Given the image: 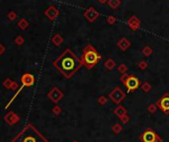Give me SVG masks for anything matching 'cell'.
I'll return each instance as SVG.
<instances>
[{
    "instance_id": "1",
    "label": "cell",
    "mask_w": 169,
    "mask_h": 142,
    "mask_svg": "<svg viewBox=\"0 0 169 142\" xmlns=\"http://www.w3.org/2000/svg\"><path fill=\"white\" fill-rule=\"evenodd\" d=\"M53 65L66 79H70L82 67L80 58L69 48H66L55 60H53Z\"/></svg>"
},
{
    "instance_id": "2",
    "label": "cell",
    "mask_w": 169,
    "mask_h": 142,
    "mask_svg": "<svg viewBox=\"0 0 169 142\" xmlns=\"http://www.w3.org/2000/svg\"><path fill=\"white\" fill-rule=\"evenodd\" d=\"M10 142H50L32 124H28Z\"/></svg>"
},
{
    "instance_id": "3",
    "label": "cell",
    "mask_w": 169,
    "mask_h": 142,
    "mask_svg": "<svg viewBox=\"0 0 169 142\" xmlns=\"http://www.w3.org/2000/svg\"><path fill=\"white\" fill-rule=\"evenodd\" d=\"M82 66L86 67L88 70L92 69L95 65L99 63V61L102 59L101 54L98 53L97 49L94 47L92 44H87L82 51V54L80 57Z\"/></svg>"
},
{
    "instance_id": "4",
    "label": "cell",
    "mask_w": 169,
    "mask_h": 142,
    "mask_svg": "<svg viewBox=\"0 0 169 142\" xmlns=\"http://www.w3.org/2000/svg\"><path fill=\"white\" fill-rule=\"evenodd\" d=\"M140 139L142 142H163L162 139L160 138V136L150 127L146 128L140 134Z\"/></svg>"
},
{
    "instance_id": "5",
    "label": "cell",
    "mask_w": 169,
    "mask_h": 142,
    "mask_svg": "<svg viewBox=\"0 0 169 142\" xmlns=\"http://www.w3.org/2000/svg\"><path fill=\"white\" fill-rule=\"evenodd\" d=\"M109 98L117 105H120L126 99V94L120 87H116L109 93Z\"/></svg>"
},
{
    "instance_id": "6",
    "label": "cell",
    "mask_w": 169,
    "mask_h": 142,
    "mask_svg": "<svg viewBox=\"0 0 169 142\" xmlns=\"http://www.w3.org/2000/svg\"><path fill=\"white\" fill-rule=\"evenodd\" d=\"M155 105L157 109L162 111L163 113L169 115V93H164L158 100L156 101Z\"/></svg>"
},
{
    "instance_id": "7",
    "label": "cell",
    "mask_w": 169,
    "mask_h": 142,
    "mask_svg": "<svg viewBox=\"0 0 169 142\" xmlns=\"http://www.w3.org/2000/svg\"><path fill=\"white\" fill-rule=\"evenodd\" d=\"M128 92H135L138 87H140V81L135 75H129L128 79L124 83Z\"/></svg>"
},
{
    "instance_id": "8",
    "label": "cell",
    "mask_w": 169,
    "mask_h": 142,
    "mask_svg": "<svg viewBox=\"0 0 169 142\" xmlns=\"http://www.w3.org/2000/svg\"><path fill=\"white\" fill-rule=\"evenodd\" d=\"M63 96H64V95H63L62 92L60 91V89H58L57 87H53V88L48 93V98L55 104L58 103V102L63 98Z\"/></svg>"
},
{
    "instance_id": "9",
    "label": "cell",
    "mask_w": 169,
    "mask_h": 142,
    "mask_svg": "<svg viewBox=\"0 0 169 142\" xmlns=\"http://www.w3.org/2000/svg\"><path fill=\"white\" fill-rule=\"evenodd\" d=\"M99 15H100L99 12L96 10L95 8H93V7H89V8L86 9L83 13V16L85 17V19L89 23L95 22V21L98 19V17H99Z\"/></svg>"
},
{
    "instance_id": "10",
    "label": "cell",
    "mask_w": 169,
    "mask_h": 142,
    "mask_svg": "<svg viewBox=\"0 0 169 142\" xmlns=\"http://www.w3.org/2000/svg\"><path fill=\"white\" fill-rule=\"evenodd\" d=\"M58 15H60V11H58V9L53 5L49 6L48 9L44 10V16H46L50 21H55V19L58 17Z\"/></svg>"
},
{
    "instance_id": "11",
    "label": "cell",
    "mask_w": 169,
    "mask_h": 142,
    "mask_svg": "<svg viewBox=\"0 0 169 142\" xmlns=\"http://www.w3.org/2000/svg\"><path fill=\"white\" fill-rule=\"evenodd\" d=\"M20 117L17 115V113H15L12 111H10V112H8L5 115V117H4V120H5L6 124H8L9 125H14L16 124H18L19 122H20Z\"/></svg>"
},
{
    "instance_id": "12",
    "label": "cell",
    "mask_w": 169,
    "mask_h": 142,
    "mask_svg": "<svg viewBox=\"0 0 169 142\" xmlns=\"http://www.w3.org/2000/svg\"><path fill=\"white\" fill-rule=\"evenodd\" d=\"M21 83L24 87H31L35 83V77L34 75L30 74V73H25L21 77Z\"/></svg>"
},
{
    "instance_id": "13",
    "label": "cell",
    "mask_w": 169,
    "mask_h": 142,
    "mask_svg": "<svg viewBox=\"0 0 169 142\" xmlns=\"http://www.w3.org/2000/svg\"><path fill=\"white\" fill-rule=\"evenodd\" d=\"M128 25L133 31H137L138 28L140 27V20L135 15H133L129 19Z\"/></svg>"
},
{
    "instance_id": "14",
    "label": "cell",
    "mask_w": 169,
    "mask_h": 142,
    "mask_svg": "<svg viewBox=\"0 0 169 142\" xmlns=\"http://www.w3.org/2000/svg\"><path fill=\"white\" fill-rule=\"evenodd\" d=\"M117 46H118V47L121 49V51H127V49L130 48L131 44L127 38H122V39L117 42Z\"/></svg>"
},
{
    "instance_id": "15",
    "label": "cell",
    "mask_w": 169,
    "mask_h": 142,
    "mask_svg": "<svg viewBox=\"0 0 169 142\" xmlns=\"http://www.w3.org/2000/svg\"><path fill=\"white\" fill-rule=\"evenodd\" d=\"M127 113H128L127 109H126L124 106H122V105H119V106H117V108L114 110V113L117 115V117H122L123 115H128Z\"/></svg>"
},
{
    "instance_id": "16",
    "label": "cell",
    "mask_w": 169,
    "mask_h": 142,
    "mask_svg": "<svg viewBox=\"0 0 169 142\" xmlns=\"http://www.w3.org/2000/svg\"><path fill=\"white\" fill-rule=\"evenodd\" d=\"M51 42H53L55 46H58L63 42V38L60 34H55L53 38H51Z\"/></svg>"
},
{
    "instance_id": "17",
    "label": "cell",
    "mask_w": 169,
    "mask_h": 142,
    "mask_svg": "<svg viewBox=\"0 0 169 142\" xmlns=\"http://www.w3.org/2000/svg\"><path fill=\"white\" fill-rule=\"evenodd\" d=\"M104 66L107 70H113L115 67H116V62L113 60L112 58H108L104 63Z\"/></svg>"
},
{
    "instance_id": "18",
    "label": "cell",
    "mask_w": 169,
    "mask_h": 142,
    "mask_svg": "<svg viewBox=\"0 0 169 142\" xmlns=\"http://www.w3.org/2000/svg\"><path fill=\"white\" fill-rule=\"evenodd\" d=\"M17 25H18V27L20 28L21 30L25 31V30L28 29V27H29L30 23L28 22V21L26 20L25 18H22V19H20V20H19V22H18Z\"/></svg>"
},
{
    "instance_id": "19",
    "label": "cell",
    "mask_w": 169,
    "mask_h": 142,
    "mask_svg": "<svg viewBox=\"0 0 169 142\" xmlns=\"http://www.w3.org/2000/svg\"><path fill=\"white\" fill-rule=\"evenodd\" d=\"M107 4L110 6V8L117 9L122 4V1H120V0H108Z\"/></svg>"
},
{
    "instance_id": "20",
    "label": "cell",
    "mask_w": 169,
    "mask_h": 142,
    "mask_svg": "<svg viewBox=\"0 0 169 142\" xmlns=\"http://www.w3.org/2000/svg\"><path fill=\"white\" fill-rule=\"evenodd\" d=\"M112 131L114 132L115 134H119L123 131V125L121 124H115L112 126Z\"/></svg>"
},
{
    "instance_id": "21",
    "label": "cell",
    "mask_w": 169,
    "mask_h": 142,
    "mask_svg": "<svg viewBox=\"0 0 169 142\" xmlns=\"http://www.w3.org/2000/svg\"><path fill=\"white\" fill-rule=\"evenodd\" d=\"M140 88H142V90L144 92V93H148L150 90H151L152 87L148 82H144L142 84H140Z\"/></svg>"
},
{
    "instance_id": "22",
    "label": "cell",
    "mask_w": 169,
    "mask_h": 142,
    "mask_svg": "<svg viewBox=\"0 0 169 142\" xmlns=\"http://www.w3.org/2000/svg\"><path fill=\"white\" fill-rule=\"evenodd\" d=\"M142 53L144 56H150L151 55V53H152V48L150 46H144V48H142Z\"/></svg>"
},
{
    "instance_id": "23",
    "label": "cell",
    "mask_w": 169,
    "mask_h": 142,
    "mask_svg": "<svg viewBox=\"0 0 169 142\" xmlns=\"http://www.w3.org/2000/svg\"><path fill=\"white\" fill-rule=\"evenodd\" d=\"M146 110L148 111L149 113H155L157 111V106L155 104H149V105L146 106Z\"/></svg>"
},
{
    "instance_id": "24",
    "label": "cell",
    "mask_w": 169,
    "mask_h": 142,
    "mask_svg": "<svg viewBox=\"0 0 169 142\" xmlns=\"http://www.w3.org/2000/svg\"><path fill=\"white\" fill-rule=\"evenodd\" d=\"M12 83H13V81L10 79V78H6V79L3 81V83H2V85H3L4 88L10 90V87H11V85H12Z\"/></svg>"
},
{
    "instance_id": "25",
    "label": "cell",
    "mask_w": 169,
    "mask_h": 142,
    "mask_svg": "<svg viewBox=\"0 0 169 142\" xmlns=\"http://www.w3.org/2000/svg\"><path fill=\"white\" fill-rule=\"evenodd\" d=\"M14 42H15V44H17V46H22V44L25 42V39L22 37V36H18V37L15 38Z\"/></svg>"
},
{
    "instance_id": "26",
    "label": "cell",
    "mask_w": 169,
    "mask_h": 142,
    "mask_svg": "<svg viewBox=\"0 0 169 142\" xmlns=\"http://www.w3.org/2000/svg\"><path fill=\"white\" fill-rule=\"evenodd\" d=\"M118 71L120 73H121L122 75L123 74H126L127 73V71H128V66H127L126 64H121V65H119L118 66Z\"/></svg>"
},
{
    "instance_id": "27",
    "label": "cell",
    "mask_w": 169,
    "mask_h": 142,
    "mask_svg": "<svg viewBox=\"0 0 169 142\" xmlns=\"http://www.w3.org/2000/svg\"><path fill=\"white\" fill-rule=\"evenodd\" d=\"M97 101H98V104L101 105V106H104V105H106V104L108 103V99L105 96H103V95L98 98Z\"/></svg>"
},
{
    "instance_id": "28",
    "label": "cell",
    "mask_w": 169,
    "mask_h": 142,
    "mask_svg": "<svg viewBox=\"0 0 169 142\" xmlns=\"http://www.w3.org/2000/svg\"><path fill=\"white\" fill-rule=\"evenodd\" d=\"M147 66H148V64H147V62L145 60H140V63L138 64V67L140 68V70H145L147 68Z\"/></svg>"
},
{
    "instance_id": "29",
    "label": "cell",
    "mask_w": 169,
    "mask_h": 142,
    "mask_svg": "<svg viewBox=\"0 0 169 142\" xmlns=\"http://www.w3.org/2000/svg\"><path fill=\"white\" fill-rule=\"evenodd\" d=\"M7 18H8L10 21H14L17 19V14H16L14 11H10L8 14H7Z\"/></svg>"
},
{
    "instance_id": "30",
    "label": "cell",
    "mask_w": 169,
    "mask_h": 142,
    "mask_svg": "<svg viewBox=\"0 0 169 142\" xmlns=\"http://www.w3.org/2000/svg\"><path fill=\"white\" fill-rule=\"evenodd\" d=\"M51 111H53V113H55V115H60V113L62 112V108H60V106H57V105H55V106H53V110H51Z\"/></svg>"
},
{
    "instance_id": "31",
    "label": "cell",
    "mask_w": 169,
    "mask_h": 142,
    "mask_svg": "<svg viewBox=\"0 0 169 142\" xmlns=\"http://www.w3.org/2000/svg\"><path fill=\"white\" fill-rule=\"evenodd\" d=\"M107 23L109 24V25H114L115 23H116L117 19L115 16H109V17H107Z\"/></svg>"
},
{
    "instance_id": "32",
    "label": "cell",
    "mask_w": 169,
    "mask_h": 142,
    "mask_svg": "<svg viewBox=\"0 0 169 142\" xmlns=\"http://www.w3.org/2000/svg\"><path fill=\"white\" fill-rule=\"evenodd\" d=\"M130 119H131V117H129L128 115H125L122 117H120V120H121V122H123V124H128V122H130Z\"/></svg>"
},
{
    "instance_id": "33",
    "label": "cell",
    "mask_w": 169,
    "mask_h": 142,
    "mask_svg": "<svg viewBox=\"0 0 169 142\" xmlns=\"http://www.w3.org/2000/svg\"><path fill=\"white\" fill-rule=\"evenodd\" d=\"M19 88H20V85H19V83L16 82V81H13L12 85H11V87H10V90H12V91H17Z\"/></svg>"
},
{
    "instance_id": "34",
    "label": "cell",
    "mask_w": 169,
    "mask_h": 142,
    "mask_svg": "<svg viewBox=\"0 0 169 142\" xmlns=\"http://www.w3.org/2000/svg\"><path fill=\"white\" fill-rule=\"evenodd\" d=\"M128 77H129V74H128V73H126V74H123V75L121 76V78H120V81H121V82L124 84L126 80L128 79Z\"/></svg>"
},
{
    "instance_id": "35",
    "label": "cell",
    "mask_w": 169,
    "mask_h": 142,
    "mask_svg": "<svg viewBox=\"0 0 169 142\" xmlns=\"http://www.w3.org/2000/svg\"><path fill=\"white\" fill-rule=\"evenodd\" d=\"M6 51V47L3 46L2 44H0V55H2Z\"/></svg>"
},
{
    "instance_id": "36",
    "label": "cell",
    "mask_w": 169,
    "mask_h": 142,
    "mask_svg": "<svg viewBox=\"0 0 169 142\" xmlns=\"http://www.w3.org/2000/svg\"><path fill=\"white\" fill-rule=\"evenodd\" d=\"M100 3H102V4H104V3H107V1H102V0H100Z\"/></svg>"
},
{
    "instance_id": "37",
    "label": "cell",
    "mask_w": 169,
    "mask_h": 142,
    "mask_svg": "<svg viewBox=\"0 0 169 142\" xmlns=\"http://www.w3.org/2000/svg\"><path fill=\"white\" fill-rule=\"evenodd\" d=\"M72 142H78V141H76V140H73V141H72Z\"/></svg>"
}]
</instances>
